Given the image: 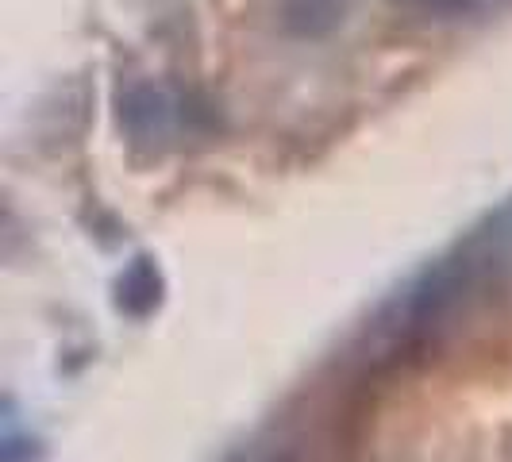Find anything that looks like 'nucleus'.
<instances>
[{
  "instance_id": "f257e3e1",
  "label": "nucleus",
  "mask_w": 512,
  "mask_h": 462,
  "mask_svg": "<svg viewBox=\"0 0 512 462\" xmlns=\"http://www.w3.org/2000/svg\"><path fill=\"white\" fill-rule=\"evenodd\" d=\"M347 20V0H278V24L293 39H328Z\"/></svg>"
},
{
  "instance_id": "7ed1b4c3",
  "label": "nucleus",
  "mask_w": 512,
  "mask_h": 462,
  "mask_svg": "<svg viewBox=\"0 0 512 462\" xmlns=\"http://www.w3.org/2000/svg\"><path fill=\"white\" fill-rule=\"evenodd\" d=\"M162 270H158V262L147 255L131 258L128 270L116 278V305L124 308L128 316L135 320H143V316H151L154 308L162 305Z\"/></svg>"
},
{
  "instance_id": "f03ea898",
  "label": "nucleus",
  "mask_w": 512,
  "mask_h": 462,
  "mask_svg": "<svg viewBox=\"0 0 512 462\" xmlns=\"http://www.w3.org/2000/svg\"><path fill=\"white\" fill-rule=\"evenodd\" d=\"M120 128L128 131L135 143L162 139L170 128V101L154 85H131L120 97Z\"/></svg>"
},
{
  "instance_id": "20e7f679",
  "label": "nucleus",
  "mask_w": 512,
  "mask_h": 462,
  "mask_svg": "<svg viewBox=\"0 0 512 462\" xmlns=\"http://www.w3.org/2000/svg\"><path fill=\"white\" fill-rule=\"evenodd\" d=\"M420 4L432 8V12H443V16H459V12L474 8V0H420Z\"/></svg>"
}]
</instances>
